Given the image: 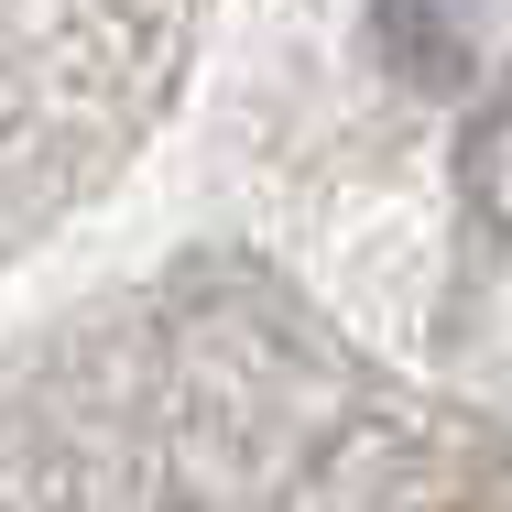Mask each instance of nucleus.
<instances>
[{
	"instance_id": "obj_1",
	"label": "nucleus",
	"mask_w": 512,
	"mask_h": 512,
	"mask_svg": "<svg viewBox=\"0 0 512 512\" xmlns=\"http://www.w3.org/2000/svg\"><path fill=\"white\" fill-rule=\"evenodd\" d=\"M458 186H469V218H480V229H512V88L469 120V142H458Z\"/></svg>"
}]
</instances>
